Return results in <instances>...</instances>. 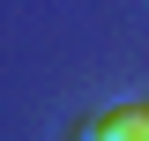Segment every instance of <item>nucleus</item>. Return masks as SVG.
<instances>
[{
    "label": "nucleus",
    "mask_w": 149,
    "mask_h": 141,
    "mask_svg": "<svg viewBox=\"0 0 149 141\" xmlns=\"http://www.w3.org/2000/svg\"><path fill=\"white\" fill-rule=\"evenodd\" d=\"M90 134H97V141H149V104L104 111V119H90Z\"/></svg>",
    "instance_id": "obj_1"
}]
</instances>
